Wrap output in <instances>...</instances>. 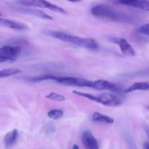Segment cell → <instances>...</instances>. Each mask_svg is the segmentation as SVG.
I'll return each instance as SVG.
<instances>
[{
	"instance_id": "1",
	"label": "cell",
	"mask_w": 149,
	"mask_h": 149,
	"mask_svg": "<svg viewBox=\"0 0 149 149\" xmlns=\"http://www.w3.org/2000/svg\"><path fill=\"white\" fill-rule=\"evenodd\" d=\"M91 13L95 17L112 21L125 23H132L134 22V18L130 15L119 11L106 4H97L95 6L92 8Z\"/></svg>"
},
{
	"instance_id": "2",
	"label": "cell",
	"mask_w": 149,
	"mask_h": 149,
	"mask_svg": "<svg viewBox=\"0 0 149 149\" xmlns=\"http://www.w3.org/2000/svg\"><path fill=\"white\" fill-rule=\"evenodd\" d=\"M46 33L55 39L68 42L80 47L85 48L90 50H97L99 48L98 43L95 39H91V38L79 37V36H74V35L69 34L65 32L58 31H47Z\"/></svg>"
},
{
	"instance_id": "3",
	"label": "cell",
	"mask_w": 149,
	"mask_h": 149,
	"mask_svg": "<svg viewBox=\"0 0 149 149\" xmlns=\"http://www.w3.org/2000/svg\"><path fill=\"white\" fill-rule=\"evenodd\" d=\"M17 3L21 5L24 6H33V7H42V8H46L49 10L55 12V13H61V14H67L66 10L61 7L57 4H52L47 1H41V0H23V1H19Z\"/></svg>"
},
{
	"instance_id": "4",
	"label": "cell",
	"mask_w": 149,
	"mask_h": 149,
	"mask_svg": "<svg viewBox=\"0 0 149 149\" xmlns=\"http://www.w3.org/2000/svg\"><path fill=\"white\" fill-rule=\"evenodd\" d=\"M21 52L19 46L5 45L0 47V63L7 61H15Z\"/></svg>"
},
{
	"instance_id": "5",
	"label": "cell",
	"mask_w": 149,
	"mask_h": 149,
	"mask_svg": "<svg viewBox=\"0 0 149 149\" xmlns=\"http://www.w3.org/2000/svg\"><path fill=\"white\" fill-rule=\"evenodd\" d=\"M55 81L64 85H74L77 87H85L92 88L93 81L81 78L72 77H58L57 76Z\"/></svg>"
},
{
	"instance_id": "6",
	"label": "cell",
	"mask_w": 149,
	"mask_h": 149,
	"mask_svg": "<svg viewBox=\"0 0 149 149\" xmlns=\"http://www.w3.org/2000/svg\"><path fill=\"white\" fill-rule=\"evenodd\" d=\"M13 10H14V11L17 12V13L36 16V17H40V18L42 19H45V20H52V19H53L50 15L47 14L45 12L41 11V10H36V9L26 8V7L13 6Z\"/></svg>"
},
{
	"instance_id": "7",
	"label": "cell",
	"mask_w": 149,
	"mask_h": 149,
	"mask_svg": "<svg viewBox=\"0 0 149 149\" xmlns=\"http://www.w3.org/2000/svg\"><path fill=\"white\" fill-rule=\"evenodd\" d=\"M99 97V103L106 106H118L121 105L122 100L116 95L104 93L97 95Z\"/></svg>"
},
{
	"instance_id": "8",
	"label": "cell",
	"mask_w": 149,
	"mask_h": 149,
	"mask_svg": "<svg viewBox=\"0 0 149 149\" xmlns=\"http://www.w3.org/2000/svg\"><path fill=\"white\" fill-rule=\"evenodd\" d=\"M110 40L119 45L121 51L125 55H128V56H135V49L127 39H124V38L111 37L110 38Z\"/></svg>"
},
{
	"instance_id": "9",
	"label": "cell",
	"mask_w": 149,
	"mask_h": 149,
	"mask_svg": "<svg viewBox=\"0 0 149 149\" xmlns=\"http://www.w3.org/2000/svg\"><path fill=\"white\" fill-rule=\"evenodd\" d=\"M92 88L97 90H111L113 92L119 91V87L116 84L104 79L93 81Z\"/></svg>"
},
{
	"instance_id": "10",
	"label": "cell",
	"mask_w": 149,
	"mask_h": 149,
	"mask_svg": "<svg viewBox=\"0 0 149 149\" xmlns=\"http://www.w3.org/2000/svg\"><path fill=\"white\" fill-rule=\"evenodd\" d=\"M81 142L86 149H99V144L90 131H84L81 135Z\"/></svg>"
},
{
	"instance_id": "11",
	"label": "cell",
	"mask_w": 149,
	"mask_h": 149,
	"mask_svg": "<svg viewBox=\"0 0 149 149\" xmlns=\"http://www.w3.org/2000/svg\"><path fill=\"white\" fill-rule=\"evenodd\" d=\"M0 26L18 31L26 30V29H28V26L24 23L15 21V20H8V19L2 18V17H0Z\"/></svg>"
},
{
	"instance_id": "12",
	"label": "cell",
	"mask_w": 149,
	"mask_h": 149,
	"mask_svg": "<svg viewBox=\"0 0 149 149\" xmlns=\"http://www.w3.org/2000/svg\"><path fill=\"white\" fill-rule=\"evenodd\" d=\"M116 3L124 5L129 6V7H135V8L141 9V10L148 11L149 10V1H118Z\"/></svg>"
},
{
	"instance_id": "13",
	"label": "cell",
	"mask_w": 149,
	"mask_h": 149,
	"mask_svg": "<svg viewBox=\"0 0 149 149\" xmlns=\"http://www.w3.org/2000/svg\"><path fill=\"white\" fill-rule=\"evenodd\" d=\"M18 138V131L14 129L10 132H7L4 138V143L7 147H10L15 144Z\"/></svg>"
},
{
	"instance_id": "14",
	"label": "cell",
	"mask_w": 149,
	"mask_h": 149,
	"mask_svg": "<svg viewBox=\"0 0 149 149\" xmlns=\"http://www.w3.org/2000/svg\"><path fill=\"white\" fill-rule=\"evenodd\" d=\"M92 120L95 122L103 124H113L114 122V119L107 115L103 114L99 112H95L92 116Z\"/></svg>"
},
{
	"instance_id": "15",
	"label": "cell",
	"mask_w": 149,
	"mask_h": 149,
	"mask_svg": "<svg viewBox=\"0 0 149 149\" xmlns=\"http://www.w3.org/2000/svg\"><path fill=\"white\" fill-rule=\"evenodd\" d=\"M149 90V84L147 81L145 82H135L129 87H127V90H125V93H130L132 92L136 91V90Z\"/></svg>"
},
{
	"instance_id": "16",
	"label": "cell",
	"mask_w": 149,
	"mask_h": 149,
	"mask_svg": "<svg viewBox=\"0 0 149 149\" xmlns=\"http://www.w3.org/2000/svg\"><path fill=\"white\" fill-rule=\"evenodd\" d=\"M123 135L124 140H125V143H126L127 146L128 148L129 149H138L137 146L135 144V141H134L133 138H132V135H131L130 132L127 130L125 129V130L122 132Z\"/></svg>"
},
{
	"instance_id": "17",
	"label": "cell",
	"mask_w": 149,
	"mask_h": 149,
	"mask_svg": "<svg viewBox=\"0 0 149 149\" xmlns=\"http://www.w3.org/2000/svg\"><path fill=\"white\" fill-rule=\"evenodd\" d=\"M22 72L20 68H7V69L0 70V79L7 78V77H12V76L17 75Z\"/></svg>"
},
{
	"instance_id": "18",
	"label": "cell",
	"mask_w": 149,
	"mask_h": 149,
	"mask_svg": "<svg viewBox=\"0 0 149 149\" xmlns=\"http://www.w3.org/2000/svg\"><path fill=\"white\" fill-rule=\"evenodd\" d=\"M57 76L52 75V74H45V75H40L36 76V77H31L28 79L32 82H38V81H45V80H52V81H55L56 79Z\"/></svg>"
},
{
	"instance_id": "19",
	"label": "cell",
	"mask_w": 149,
	"mask_h": 149,
	"mask_svg": "<svg viewBox=\"0 0 149 149\" xmlns=\"http://www.w3.org/2000/svg\"><path fill=\"white\" fill-rule=\"evenodd\" d=\"M63 111L61 110V109H52V110L49 111L47 113L48 117L53 119V120L61 119L63 116Z\"/></svg>"
},
{
	"instance_id": "20",
	"label": "cell",
	"mask_w": 149,
	"mask_h": 149,
	"mask_svg": "<svg viewBox=\"0 0 149 149\" xmlns=\"http://www.w3.org/2000/svg\"><path fill=\"white\" fill-rule=\"evenodd\" d=\"M45 97L50 100H53V101H58V102H62L65 101V97L63 95L59 94V93H55V92H52L45 95Z\"/></svg>"
},
{
	"instance_id": "21",
	"label": "cell",
	"mask_w": 149,
	"mask_h": 149,
	"mask_svg": "<svg viewBox=\"0 0 149 149\" xmlns=\"http://www.w3.org/2000/svg\"><path fill=\"white\" fill-rule=\"evenodd\" d=\"M56 130V127H55V125L52 123H48L44 127V132L45 133H46L47 135H52Z\"/></svg>"
},
{
	"instance_id": "22",
	"label": "cell",
	"mask_w": 149,
	"mask_h": 149,
	"mask_svg": "<svg viewBox=\"0 0 149 149\" xmlns=\"http://www.w3.org/2000/svg\"><path fill=\"white\" fill-rule=\"evenodd\" d=\"M138 31L139 33H142V34H145L146 36H148L149 35V25L148 23H146V24L143 25L141 27L138 29Z\"/></svg>"
},
{
	"instance_id": "23",
	"label": "cell",
	"mask_w": 149,
	"mask_h": 149,
	"mask_svg": "<svg viewBox=\"0 0 149 149\" xmlns=\"http://www.w3.org/2000/svg\"><path fill=\"white\" fill-rule=\"evenodd\" d=\"M143 149H149V144L148 142H145L143 143Z\"/></svg>"
},
{
	"instance_id": "24",
	"label": "cell",
	"mask_w": 149,
	"mask_h": 149,
	"mask_svg": "<svg viewBox=\"0 0 149 149\" xmlns=\"http://www.w3.org/2000/svg\"><path fill=\"white\" fill-rule=\"evenodd\" d=\"M72 149H79V146L77 145H74L73 146V148Z\"/></svg>"
}]
</instances>
